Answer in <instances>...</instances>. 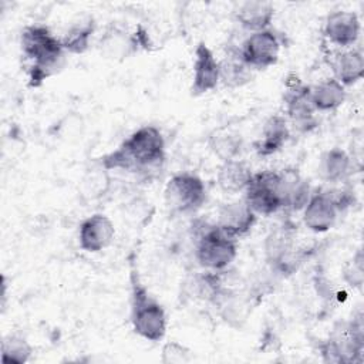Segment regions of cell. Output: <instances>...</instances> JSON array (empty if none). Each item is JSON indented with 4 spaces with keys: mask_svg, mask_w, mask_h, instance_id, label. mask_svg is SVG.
<instances>
[{
    "mask_svg": "<svg viewBox=\"0 0 364 364\" xmlns=\"http://www.w3.org/2000/svg\"><path fill=\"white\" fill-rule=\"evenodd\" d=\"M109 188L108 171L100 164L95 169H91L82 179V193L90 199H97L104 195Z\"/></svg>",
    "mask_w": 364,
    "mask_h": 364,
    "instance_id": "cell-28",
    "label": "cell"
},
{
    "mask_svg": "<svg viewBox=\"0 0 364 364\" xmlns=\"http://www.w3.org/2000/svg\"><path fill=\"white\" fill-rule=\"evenodd\" d=\"M23 55L31 63L28 67V87H40L48 77L60 73L65 65V50L61 38L44 24L27 26L20 36Z\"/></svg>",
    "mask_w": 364,
    "mask_h": 364,
    "instance_id": "cell-2",
    "label": "cell"
},
{
    "mask_svg": "<svg viewBox=\"0 0 364 364\" xmlns=\"http://www.w3.org/2000/svg\"><path fill=\"white\" fill-rule=\"evenodd\" d=\"M253 172L252 168L242 159L223 161L218 168L216 182L222 192L228 195H235L245 192Z\"/></svg>",
    "mask_w": 364,
    "mask_h": 364,
    "instance_id": "cell-22",
    "label": "cell"
},
{
    "mask_svg": "<svg viewBox=\"0 0 364 364\" xmlns=\"http://www.w3.org/2000/svg\"><path fill=\"white\" fill-rule=\"evenodd\" d=\"M219 82H220L219 60L215 57L212 48L205 41H199L195 48L191 92L192 95H203L215 90Z\"/></svg>",
    "mask_w": 364,
    "mask_h": 364,
    "instance_id": "cell-12",
    "label": "cell"
},
{
    "mask_svg": "<svg viewBox=\"0 0 364 364\" xmlns=\"http://www.w3.org/2000/svg\"><path fill=\"white\" fill-rule=\"evenodd\" d=\"M243 199L256 215L269 216L283 209L280 196V173L276 171L253 173L245 189Z\"/></svg>",
    "mask_w": 364,
    "mask_h": 364,
    "instance_id": "cell-8",
    "label": "cell"
},
{
    "mask_svg": "<svg viewBox=\"0 0 364 364\" xmlns=\"http://www.w3.org/2000/svg\"><path fill=\"white\" fill-rule=\"evenodd\" d=\"M310 87L304 84L296 74H290L284 82L283 102L287 118L300 132H310L317 127L316 109L311 102Z\"/></svg>",
    "mask_w": 364,
    "mask_h": 364,
    "instance_id": "cell-7",
    "label": "cell"
},
{
    "mask_svg": "<svg viewBox=\"0 0 364 364\" xmlns=\"http://www.w3.org/2000/svg\"><path fill=\"white\" fill-rule=\"evenodd\" d=\"M115 236L112 220L104 213H94L80 223L78 243L88 253H98L107 249Z\"/></svg>",
    "mask_w": 364,
    "mask_h": 364,
    "instance_id": "cell-13",
    "label": "cell"
},
{
    "mask_svg": "<svg viewBox=\"0 0 364 364\" xmlns=\"http://www.w3.org/2000/svg\"><path fill=\"white\" fill-rule=\"evenodd\" d=\"M31 354V344L20 334H9L1 341V361L4 364L27 363Z\"/></svg>",
    "mask_w": 364,
    "mask_h": 364,
    "instance_id": "cell-27",
    "label": "cell"
},
{
    "mask_svg": "<svg viewBox=\"0 0 364 364\" xmlns=\"http://www.w3.org/2000/svg\"><path fill=\"white\" fill-rule=\"evenodd\" d=\"M236 23L247 33L270 28L274 17V7L269 1L249 0L239 3L233 11Z\"/></svg>",
    "mask_w": 364,
    "mask_h": 364,
    "instance_id": "cell-17",
    "label": "cell"
},
{
    "mask_svg": "<svg viewBox=\"0 0 364 364\" xmlns=\"http://www.w3.org/2000/svg\"><path fill=\"white\" fill-rule=\"evenodd\" d=\"M334 77L344 87L358 82L364 77V55L360 50L336 51L330 60Z\"/></svg>",
    "mask_w": 364,
    "mask_h": 364,
    "instance_id": "cell-20",
    "label": "cell"
},
{
    "mask_svg": "<svg viewBox=\"0 0 364 364\" xmlns=\"http://www.w3.org/2000/svg\"><path fill=\"white\" fill-rule=\"evenodd\" d=\"M131 284V324L132 330L142 338L158 343L168 328V317L164 306L148 291L142 283L138 269L131 260L129 266Z\"/></svg>",
    "mask_w": 364,
    "mask_h": 364,
    "instance_id": "cell-3",
    "label": "cell"
},
{
    "mask_svg": "<svg viewBox=\"0 0 364 364\" xmlns=\"http://www.w3.org/2000/svg\"><path fill=\"white\" fill-rule=\"evenodd\" d=\"M257 215L247 206L245 199L223 203L219 208L216 225L226 235L237 239L252 230Z\"/></svg>",
    "mask_w": 364,
    "mask_h": 364,
    "instance_id": "cell-15",
    "label": "cell"
},
{
    "mask_svg": "<svg viewBox=\"0 0 364 364\" xmlns=\"http://www.w3.org/2000/svg\"><path fill=\"white\" fill-rule=\"evenodd\" d=\"M220 82L228 88H240L253 80V70H250L239 54V46L228 44L225 57L219 61Z\"/></svg>",
    "mask_w": 364,
    "mask_h": 364,
    "instance_id": "cell-19",
    "label": "cell"
},
{
    "mask_svg": "<svg viewBox=\"0 0 364 364\" xmlns=\"http://www.w3.org/2000/svg\"><path fill=\"white\" fill-rule=\"evenodd\" d=\"M280 47L279 34L272 28H266L249 33L239 44V54L250 70L262 71L277 63Z\"/></svg>",
    "mask_w": 364,
    "mask_h": 364,
    "instance_id": "cell-9",
    "label": "cell"
},
{
    "mask_svg": "<svg viewBox=\"0 0 364 364\" xmlns=\"http://www.w3.org/2000/svg\"><path fill=\"white\" fill-rule=\"evenodd\" d=\"M95 31V21L91 16H84L71 23L68 30L61 37V44L65 53L82 54L91 44L92 34Z\"/></svg>",
    "mask_w": 364,
    "mask_h": 364,
    "instance_id": "cell-24",
    "label": "cell"
},
{
    "mask_svg": "<svg viewBox=\"0 0 364 364\" xmlns=\"http://www.w3.org/2000/svg\"><path fill=\"white\" fill-rule=\"evenodd\" d=\"M301 210L304 226L314 233H324L330 230L340 213L330 191L321 188L311 191V195Z\"/></svg>",
    "mask_w": 364,
    "mask_h": 364,
    "instance_id": "cell-11",
    "label": "cell"
},
{
    "mask_svg": "<svg viewBox=\"0 0 364 364\" xmlns=\"http://www.w3.org/2000/svg\"><path fill=\"white\" fill-rule=\"evenodd\" d=\"M193 237L195 259L205 270H225L237 256V239L226 235L216 223L202 222Z\"/></svg>",
    "mask_w": 364,
    "mask_h": 364,
    "instance_id": "cell-4",
    "label": "cell"
},
{
    "mask_svg": "<svg viewBox=\"0 0 364 364\" xmlns=\"http://www.w3.org/2000/svg\"><path fill=\"white\" fill-rule=\"evenodd\" d=\"M364 269H363V252L361 249L357 250V253L353 256V260L346 266L344 269V280L348 286L360 289L363 286L364 280Z\"/></svg>",
    "mask_w": 364,
    "mask_h": 364,
    "instance_id": "cell-30",
    "label": "cell"
},
{
    "mask_svg": "<svg viewBox=\"0 0 364 364\" xmlns=\"http://www.w3.org/2000/svg\"><path fill=\"white\" fill-rule=\"evenodd\" d=\"M165 206L172 215H191L206 202L203 181L191 172H179L171 176L164 189Z\"/></svg>",
    "mask_w": 364,
    "mask_h": 364,
    "instance_id": "cell-6",
    "label": "cell"
},
{
    "mask_svg": "<svg viewBox=\"0 0 364 364\" xmlns=\"http://www.w3.org/2000/svg\"><path fill=\"white\" fill-rule=\"evenodd\" d=\"M313 107L317 112H328L340 108L347 98V91L336 78H326L310 87Z\"/></svg>",
    "mask_w": 364,
    "mask_h": 364,
    "instance_id": "cell-23",
    "label": "cell"
},
{
    "mask_svg": "<svg viewBox=\"0 0 364 364\" xmlns=\"http://www.w3.org/2000/svg\"><path fill=\"white\" fill-rule=\"evenodd\" d=\"M353 168L351 156L344 149L334 146L320 155L317 175L327 183H341L350 178Z\"/></svg>",
    "mask_w": 364,
    "mask_h": 364,
    "instance_id": "cell-18",
    "label": "cell"
},
{
    "mask_svg": "<svg viewBox=\"0 0 364 364\" xmlns=\"http://www.w3.org/2000/svg\"><path fill=\"white\" fill-rule=\"evenodd\" d=\"M208 146L215 154V156H218L223 162L229 159H236L239 156L243 146V139L236 131L220 127L209 134Z\"/></svg>",
    "mask_w": 364,
    "mask_h": 364,
    "instance_id": "cell-25",
    "label": "cell"
},
{
    "mask_svg": "<svg viewBox=\"0 0 364 364\" xmlns=\"http://www.w3.org/2000/svg\"><path fill=\"white\" fill-rule=\"evenodd\" d=\"M361 23L357 13L350 10H336L324 21V37L334 46L348 48L357 43Z\"/></svg>",
    "mask_w": 364,
    "mask_h": 364,
    "instance_id": "cell-14",
    "label": "cell"
},
{
    "mask_svg": "<svg viewBox=\"0 0 364 364\" xmlns=\"http://www.w3.org/2000/svg\"><path fill=\"white\" fill-rule=\"evenodd\" d=\"M279 173L283 208H289L291 210H301L311 195L309 181L301 178V175L296 169H283Z\"/></svg>",
    "mask_w": 364,
    "mask_h": 364,
    "instance_id": "cell-21",
    "label": "cell"
},
{
    "mask_svg": "<svg viewBox=\"0 0 364 364\" xmlns=\"http://www.w3.org/2000/svg\"><path fill=\"white\" fill-rule=\"evenodd\" d=\"M364 348L363 314L348 321H338L330 336L318 346L323 361L333 364H351L361 360Z\"/></svg>",
    "mask_w": 364,
    "mask_h": 364,
    "instance_id": "cell-5",
    "label": "cell"
},
{
    "mask_svg": "<svg viewBox=\"0 0 364 364\" xmlns=\"http://www.w3.org/2000/svg\"><path fill=\"white\" fill-rule=\"evenodd\" d=\"M264 255L272 272L291 274L301 263L300 252L294 245L291 230L282 226L272 230L264 240Z\"/></svg>",
    "mask_w": 364,
    "mask_h": 364,
    "instance_id": "cell-10",
    "label": "cell"
},
{
    "mask_svg": "<svg viewBox=\"0 0 364 364\" xmlns=\"http://www.w3.org/2000/svg\"><path fill=\"white\" fill-rule=\"evenodd\" d=\"M97 162L107 171H127L139 178L152 179L165 162L164 135L159 128L144 125Z\"/></svg>",
    "mask_w": 364,
    "mask_h": 364,
    "instance_id": "cell-1",
    "label": "cell"
},
{
    "mask_svg": "<svg viewBox=\"0 0 364 364\" xmlns=\"http://www.w3.org/2000/svg\"><path fill=\"white\" fill-rule=\"evenodd\" d=\"M191 358L192 351L178 341H168L162 347L161 361L165 364H183L191 361Z\"/></svg>",
    "mask_w": 364,
    "mask_h": 364,
    "instance_id": "cell-29",
    "label": "cell"
},
{
    "mask_svg": "<svg viewBox=\"0 0 364 364\" xmlns=\"http://www.w3.org/2000/svg\"><path fill=\"white\" fill-rule=\"evenodd\" d=\"M138 48L135 36H128L124 30L112 27L105 31L100 40L101 54L108 58H124L128 57Z\"/></svg>",
    "mask_w": 364,
    "mask_h": 364,
    "instance_id": "cell-26",
    "label": "cell"
},
{
    "mask_svg": "<svg viewBox=\"0 0 364 364\" xmlns=\"http://www.w3.org/2000/svg\"><path fill=\"white\" fill-rule=\"evenodd\" d=\"M290 138V129L286 117L274 114L263 124L260 136L253 142V148L260 158L279 152Z\"/></svg>",
    "mask_w": 364,
    "mask_h": 364,
    "instance_id": "cell-16",
    "label": "cell"
}]
</instances>
